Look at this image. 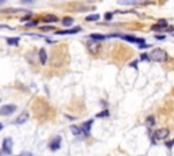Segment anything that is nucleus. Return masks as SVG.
<instances>
[{"mask_svg":"<svg viewBox=\"0 0 174 156\" xmlns=\"http://www.w3.org/2000/svg\"><path fill=\"white\" fill-rule=\"evenodd\" d=\"M90 38L94 39V41H102V39L106 38V35L103 34H97V33H93V34H90Z\"/></svg>","mask_w":174,"mask_h":156,"instance_id":"15","label":"nucleus"},{"mask_svg":"<svg viewBox=\"0 0 174 156\" xmlns=\"http://www.w3.org/2000/svg\"><path fill=\"white\" fill-rule=\"evenodd\" d=\"M11 149H12V139H11V137H7V139L3 140V151L7 155H10Z\"/></svg>","mask_w":174,"mask_h":156,"instance_id":"5","label":"nucleus"},{"mask_svg":"<svg viewBox=\"0 0 174 156\" xmlns=\"http://www.w3.org/2000/svg\"><path fill=\"white\" fill-rule=\"evenodd\" d=\"M166 26H167V22H166L164 19H161L158 23H156V25L152 26V30H155V31H161V30H167L169 27H166Z\"/></svg>","mask_w":174,"mask_h":156,"instance_id":"7","label":"nucleus"},{"mask_svg":"<svg viewBox=\"0 0 174 156\" xmlns=\"http://www.w3.org/2000/svg\"><path fill=\"white\" fill-rule=\"evenodd\" d=\"M145 124L148 125L150 128H151V126H154V125H155V118L152 117V115H150V117H147V120H145Z\"/></svg>","mask_w":174,"mask_h":156,"instance_id":"18","label":"nucleus"},{"mask_svg":"<svg viewBox=\"0 0 174 156\" xmlns=\"http://www.w3.org/2000/svg\"><path fill=\"white\" fill-rule=\"evenodd\" d=\"M98 19H99V14H93V15L86 16V20H88V22H91V20H98Z\"/></svg>","mask_w":174,"mask_h":156,"instance_id":"19","label":"nucleus"},{"mask_svg":"<svg viewBox=\"0 0 174 156\" xmlns=\"http://www.w3.org/2000/svg\"><path fill=\"white\" fill-rule=\"evenodd\" d=\"M7 44L8 45H18L19 44V38H7Z\"/></svg>","mask_w":174,"mask_h":156,"instance_id":"21","label":"nucleus"},{"mask_svg":"<svg viewBox=\"0 0 174 156\" xmlns=\"http://www.w3.org/2000/svg\"><path fill=\"white\" fill-rule=\"evenodd\" d=\"M170 134V130H169L167 128H161V129H158V130L154 133V140H152V143H155V141H159V140H164V139H167V136Z\"/></svg>","mask_w":174,"mask_h":156,"instance_id":"2","label":"nucleus"},{"mask_svg":"<svg viewBox=\"0 0 174 156\" xmlns=\"http://www.w3.org/2000/svg\"><path fill=\"white\" fill-rule=\"evenodd\" d=\"M112 16H113V14H112V12H107L106 15H105V18H106L107 20H109V19H112Z\"/></svg>","mask_w":174,"mask_h":156,"instance_id":"29","label":"nucleus"},{"mask_svg":"<svg viewBox=\"0 0 174 156\" xmlns=\"http://www.w3.org/2000/svg\"><path fill=\"white\" fill-rule=\"evenodd\" d=\"M38 58H39V63H41L42 65H45V64L48 63V54H46L45 49H39V52H38Z\"/></svg>","mask_w":174,"mask_h":156,"instance_id":"11","label":"nucleus"},{"mask_svg":"<svg viewBox=\"0 0 174 156\" xmlns=\"http://www.w3.org/2000/svg\"><path fill=\"white\" fill-rule=\"evenodd\" d=\"M16 110L15 105H6L3 107H0V115H10Z\"/></svg>","mask_w":174,"mask_h":156,"instance_id":"4","label":"nucleus"},{"mask_svg":"<svg viewBox=\"0 0 174 156\" xmlns=\"http://www.w3.org/2000/svg\"><path fill=\"white\" fill-rule=\"evenodd\" d=\"M1 12L6 14H19V12H26V10L23 8H4V10H0Z\"/></svg>","mask_w":174,"mask_h":156,"instance_id":"12","label":"nucleus"},{"mask_svg":"<svg viewBox=\"0 0 174 156\" xmlns=\"http://www.w3.org/2000/svg\"><path fill=\"white\" fill-rule=\"evenodd\" d=\"M150 58L154 61H158V63H163V61L167 60V53L163 49H154L150 54Z\"/></svg>","mask_w":174,"mask_h":156,"instance_id":"1","label":"nucleus"},{"mask_svg":"<svg viewBox=\"0 0 174 156\" xmlns=\"http://www.w3.org/2000/svg\"><path fill=\"white\" fill-rule=\"evenodd\" d=\"M71 132L75 134V136H79V134L82 133V129H79V128L75 126V125H72V126H71Z\"/></svg>","mask_w":174,"mask_h":156,"instance_id":"20","label":"nucleus"},{"mask_svg":"<svg viewBox=\"0 0 174 156\" xmlns=\"http://www.w3.org/2000/svg\"><path fill=\"white\" fill-rule=\"evenodd\" d=\"M142 60H151L148 54H142Z\"/></svg>","mask_w":174,"mask_h":156,"instance_id":"26","label":"nucleus"},{"mask_svg":"<svg viewBox=\"0 0 174 156\" xmlns=\"http://www.w3.org/2000/svg\"><path fill=\"white\" fill-rule=\"evenodd\" d=\"M37 25H38V22H29V23H26V27H34Z\"/></svg>","mask_w":174,"mask_h":156,"instance_id":"22","label":"nucleus"},{"mask_svg":"<svg viewBox=\"0 0 174 156\" xmlns=\"http://www.w3.org/2000/svg\"><path fill=\"white\" fill-rule=\"evenodd\" d=\"M1 129H3V124H0V130H1Z\"/></svg>","mask_w":174,"mask_h":156,"instance_id":"31","label":"nucleus"},{"mask_svg":"<svg viewBox=\"0 0 174 156\" xmlns=\"http://www.w3.org/2000/svg\"><path fill=\"white\" fill-rule=\"evenodd\" d=\"M80 29L77 27V29H71V30H61V31H57L56 34L57 35H67V34H75V33H79Z\"/></svg>","mask_w":174,"mask_h":156,"instance_id":"13","label":"nucleus"},{"mask_svg":"<svg viewBox=\"0 0 174 156\" xmlns=\"http://www.w3.org/2000/svg\"><path fill=\"white\" fill-rule=\"evenodd\" d=\"M173 37H174V31H173Z\"/></svg>","mask_w":174,"mask_h":156,"instance_id":"33","label":"nucleus"},{"mask_svg":"<svg viewBox=\"0 0 174 156\" xmlns=\"http://www.w3.org/2000/svg\"><path fill=\"white\" fill-rule=\"evenodd\" d=\"M42 30H45V31H52V30H53V26H49V27H42Z\"/></svg>","mask_w":174,"mask_h":156,"instance_id":"27","label":"nucleus"},{"mask_svg":"<svg viewBox=\"0 0 174 156\" xmlns=\"http://www.w3.org/2000/svg\"><path fill=\"white\" fill-rule=\"evenodd\" d=\"M3 1H4V0H0V4H1V3H3Z\"/></svg>","mask_w":174,"mask_h":156,"instance_id":"32","label":"nucleus"},{"mask_svg":"<svg viewBox=\"0 0 174 156\" xmlns=\"http://www.w3.org/2000/svg\"><path fill=\"white\" fill-rule=\"evenodd\" d=\"M87 46H88V50H90V53H93L94 56L99 53V48H101V46L95 41H94V39H91V41L87 44Z\"/></svg>","mask_w":174,"mask_h":156,"instance_id":"6","label":"nucleus"},{"mask_svg":"<svg viewBox=\"0 0 174 156\" xmlns=\"http://www.w3.org/2000/svg\"><path fill=\"white\" fill-rule=\"evenodd\" d=\"M121 38L128 42H133V44H144L143 38H136V37H132V35H121Z\"/></svg>","mask_w":174,"mask_h":156,"instance_id":"9","label":"nucleus"},{"mask_svg":"<svg viewBox=\"0 0 174 156\" xmlns=\"http://www.w3.org/2000/svg\"><path fill=\"white\" fill-rule=\"evenodd\" d=\"M29 117H30L29 112H27V110H25V112H22L19 115H18V117H16V120L14 121V124H16V125H22V124H25V122H27Z\"/></svg>","mask_w":174,"mask_h":156,"instance_id":"3","label":"nucleus"},{"mask_svg":"<svg viewBox=\"0 0 174 156\" xmlns=\"http://www.w3.org/2000/svg\"><path fill=\"white\" fill-rule=\"evenodd\" d=\"M30 18H31V12H29V14H27V16H25V18H22V20H23V22H25V20L30 19Z\"/></svg>","mask_w":174,"mask_h":156,"instance_id":"28","label":"nucleus"},{"mask_svg":"<svg viewBox=\"0 0 174 156\" xmlns=\"http://www.w3.org/2000/svg\"><path fill=\"white\" fill-rule=\"evenodd\" d=\"M93 124H94L93 121H87L86 124L83 125V128H82V133H83V132H84L86 134L90 133V128H91V125H93Z\"/></svg>","mask_w":174,"mask_h":156,"instance_id":"16","label":"nucleus"},{"mask_svg":"<svg viewBox=\"0 0 174 156\" xmlns=\"http://www.w3.org/2000/svg\"><path fill=\"white\" fill-rule=\"evenodd\" d=\"M155 38L159 39V41H163V39H164V35L163 34H156V35H155Z\"/></svg>","mask_w":174,"mask_h":156,"instance_id":"24","label":"nucleus"},{"mask_svg":"<svg viewBox=\"0 0 174 156\" xmlns=\"http://www.w3.org/2000/svg\"><path fill=\"white\" fill-rule=\"evenodd\" d=\"M74 25V19L72 18H69V16H67V18H64L63 19V26H67V27H69V26Z\"/></svg>","mask_w":174,"mask_h":156,"instance_id":"17","label":"nucleus"},{"mask_svg":"<svg viewBox=\"0 0 174 156\" xmlns=\"http://www.w3.org/2000/svg\"><path fill=\"white\" fill-rule=\"evenodd\" d=\"M44 20H45V22H49V23H55V22H58V18L55 15H52V14H46V15L44 16Z\"/></svg>","mask_w":174,"mask_h":156,"instance_id":"14","label":"nucleus"},{"mask_svg":"<svg viewBox=\"0 0 174 156\" xmlns=\"http://www.w3.org/2000/svg\"><path fill=\"white\" fill-rule=\"evenodd\" d=\"M173 144H174V140L167 141V143H166V147H167V148H171V147H173Z\"/></svg>","mask_w":174,"mask_h":156,"instance_id":"25","label":"nucleus"},{"mask_svg":"<svg viewBox=\"0 0 174 156\" xmlns=\"http://www.w3.org/2000/svg\"><path fill=\"white\" fill-rule=\"evenodd\" d=\"M107 115H109V112H107V110H103L101 114H98V117H107Z\"/></svg>","mask_w":174,"mask_h":156,"instance_id":"23","label":"nucleus"},{"mask_svg":"<svg viewBox=\"0 0 174 156\" xmlns=\"http://www.w3.org/2000/svg\"><path fill=\"white\" fill-rule=\"evenodd\" d=\"M131 67H133V68H137V63H136V61H133V63H131Z\"/></svg>","mask_w":174,"mask_h":156,"instance_id":"30","label":"nucleus"},{"mask_svg":"<svg viewBox=\"0 0 174 156\" xmlns=\"http://www.w3.org/2000/svg\"><path fill=\"white\" fill-rule=\"evenodd\" d=\"M60 144H61V137L56 136L55 139L50 141V149L52 151H57L58 148H60Z\"/></svg>","mask_w":174,"mask_h":156,"instance_id":"8","label":"nucleus"},{"mask_svg":"<svg viewBox=\"0 0 174 156\" xmlns=\"http://www.w3.org/2000/svg\"><path fill=\"white\" fill-rule=\"evenodd\" d=\"M117 3L123 6H133V4L144 3V0H117Z\"/></svg>","mask_w":174,"mask_h":156,"instance_id":"10","label":"nucleus"}]
</instances>
